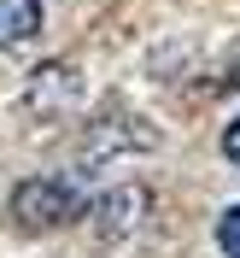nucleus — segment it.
Listing matches in <instances>:
<instances>
[{"label": "nucleus", "instance_id": "3", "mask_svg": "<svg viewBox=\"0 0 240 258\" xmlns=\"http://www.w3.org/2000/svg\"><path fill=\"white\" fill-rule=\"evenodd\" d=\"M217 246H223V258H240V206L223 211V223H217Z\"/></svg>", "mask_w": 240, "mask_h": 258}, {"label": "nucleus", "instance_id": "2", "mask_svg": "<svg viewBox=\"0 0 240 258\" xmlns=\"http://www.w3.org/2000/svg\"><path fill=\"white\" fill-rule=\"evenodd\" d=\"M41 30V0H0V47H18Z\"/></svg>", "mask_w": 240, "mask_h": 258}, {"label": "nucleus", "instance_id": "1", "mask_svg": "<svg viewBox=\"0 0 240 258\" xmlns=\"http://www.w3.org/2000/svg\"><path fill=\"white\" fill-rule=\"evenodd\" d=\"M76 211H82V194L70 182H53V176H30L12 194V223L30 229V235H47V229L70 223Z\"/></svg>", "mask_w": 240, "mask_h": 258}, {"label": "nucleus", "instance_id": "4", "mask_svg": "<svg viewBox=\"0 0 240 258\" xmlns=\"http://www.w3.org/2000/svg\"><path fill=\"white\" fill-rule=\"evenodd\" d=\"M223 153H228V164H240V117L228 123V135H223Z\"/></svg>", "mask_w": 240, "mask_h": 258}]
</instances>
